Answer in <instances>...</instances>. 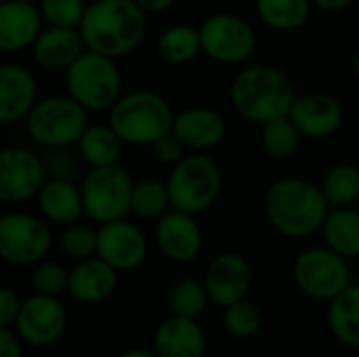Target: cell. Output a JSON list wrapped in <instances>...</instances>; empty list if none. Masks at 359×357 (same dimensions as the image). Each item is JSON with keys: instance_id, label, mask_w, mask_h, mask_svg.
<instances>
[{"instance_id": "obj_1", "label": "cell", "mask_w": 359, "mask_h": 357, "mask_svg": "<svg viewBox=\"0 0 359 357\" xmlns=\"http://www.w3.org/2000/svg\"><path fill=\"white\" fill-rule=\"evenodd\" d=\"M297 97L290 76L267 63L242 67L229 84V101L233 109L246 122L259 126L288 118Z\"/></svg>"}, {"instance_id": "obj_2", "label": "cell", "mask_w": 359, "mask_h": 357, "mask_svg": "<svg viewBox=\"0 0 359 357\" xmlns=\"http://www.w3.org/2000/svg\"><path fill=\"white\" fill-rule=\"evenodd\" d=\"M78 29L86 50L118 61L143 42L147 13L133 0H93Z\"/></svg>"}, {"instance_id": "obj_3", "label": "cell", "mask_w": 359, "mask_h": 357, "mask_svg": "<svg viewBox=\"0 0 359 357\" xmlns=\"http://www.w3.org/2000/svg\"><path fill=\"white\" fill-rule=\"evenodd\" d=\"M263 208L269 225L278 234L292 240L309 238L322 231V225L330 213L320 185L299 177L273 181L265 194Z\"/></svg>"}, {"instance_id": "obj_4", "label": "cell", "mask_w": 359, "mask_h": 357, "mask_svg": "<svg viewBox=\"0 0 359 357\" xmlns=\"http://www.w3.org/2000/svg\"><path fill=\"white\" fill-rule=\"evenodd\" d=\"M175 112L168 99L156 90L124 93L109 109L107 124L116 130L124 145H154L172 130Z\"/></svg>"}, {"instance_id": "obj_5", "label": "cell", "mask_w": 359, "mask_h": 357, "mask_svg": "<svg viewBox=\"0 0 359 357\" xmlns=\"http://www.w3.org/2000/svg\"><path fill=\"white\" fill-rule=\"evenodd\" d=\"M65 88L86 112H109L124 95L118 61L84 50L65 72Z\"/></svg>"}, {"instance_id": "obj_6", "label": "cell", "mask_w": 359, "mask_h": 357, "mask_svg": "<svg viewBox=\"0 0 359 357\" xmlns=\"http://www.w3.org/2000/svg\"><path fill=\"white\" fill-rule=\"evenodd\" d=\"M166 185L172 210L198 217L212 208L221 196V168L206 154H187L172 166Z\"/></svg>"}, {"instance_id": "obj_7", "label": "cell", "mask_w": 359, "mask_h": 357, "mask_svg": "<svg viewBox=\"0 0 359 357\" xmlns=\"http://www.w3.org/2000/svg\"><path fill=\"white\" fill-rule=\"evenodd\" d=\"M88 126V112L69 95L40 99L25 120L29 137L46 149H69L78 145Z\"/></svg>"}, {"instance_id": "obj_8", "label": "cell", "mask_w": 359, "mask_h": 357, "mask_svg": "<svg viewBox=\"0 0 359 357\" xmlns=\"http://www.w3.org/2000/svg\"><path fill=\"white\" fill-rule=\"evenodd\" d=\"M297 288L313 301H334L351 286L347 259L332 252L328 246H311L299 252L292 263Z\"/></svg>"}, {"instance_id": "obj_9", "label": "cell", "mask_w": 359, "mask_h": 357, "mask_svg": "<svg viewBox=\"0 0 359 357\" xmlns=\"http://www.w3.org/2000/svg\"><path fill=\"white\" fill-rule=\"evenodd\" d=\"M133 187L135 181L120 164L109 168H90L80 185L84 215L99 225L126 219L130 213Z\"/></svg>"}, {"instance_id": "obj_10", "label": "cell", "mask_w": 359, "mask_h": 357, "mask_svg": "<svg viewBox=\"0 0 359 357\" xmlns=\"http://www.w3.org/2000/svg\"><path fill=\"white\" fill-rule=\"evenodd\" d=\"M53 248L48 221L25 210L0 217V257L11 265H38Z\"/></svg>"}, {"instance_id": "obj_11", "label": "cell", "mask_w": 359, "mask_h": 357, "mask_svg": "<svg viewBox=\"0 0 359 357\" xmlns=\"http://www.w3.org/2000/svg\"><path fill=\"white\" fill-rule=\"evenodd\" d=\"M202 53L221 65H242L257 50V32L240 15L215 13L202 21Z\"/></svg>"}, {"instance_id": "obj_12", "label": "cell", "mask_w": 359, "mask_h": 357, "mask_svg": "<svg viewBox=\"0 0 359 357\" xmlns=\"http://www.w3.org/2000/svg\"><path fill=\"white\" fill-rule=\"evenodd\" d=\"M46 181L44 162L34 151L17 145L0 151V202L21 204L38 198Z\"/></svg>"}, {"instance_id": "obj_13", "label": "cell", "mask_w": 359, "mask_h": 357, "mask_svg": "<svg viewBox=\"0 0 359 357\" xmlns=\"http://www.w3.org/2000/svg\"><path fill=\"white\" fill-rule=\"evenodd\" d=\"M15 330L25 345L50 347L67 330V309L57 297L32 295L23 299Z\"/></svg>"}, {"instance_id": "obj_14", "label": "cell", "mask_w": 359, "mask_h": 357, "mask_svg": "<svg viewBox=\"0 0 359 357\" xmlns=\"http://www.w3.org/2000/svg\"><path fill=\"white\" fill-rule=\"evenodd\" d=\"M149 252V242L143 229L126 219L99 225L97 257L114 267L118 274L139 269Z\"/></svg>"}, {"instance_id": "obj_15", "label": "cell", "mask_w": 359, "mask_h": 357, "mask_svg": "<svg viewBox=\"0 0 359 357\" xmlns=\"http://www.w3.org/2000/svg\"><path fill=\"white\" fill-rule=\"evenodd\" d=\"M252 280V265L238 252H223L215 257L204 274V286L208 290L210 303L221 309L246 301Z\"/></svg>"}, {"instance_id": "obj_16", "label": "cell", "mask_w": 359, "mask_h": 357, "mask_svg": "<svg viewBox=\"0 0 359 357\" xmlns=\"http://www.w3.org/2000/svg\"><path fill=\"white\" fill-rule=\"evenodd\" d=\"M154 238L164 259L179 265L196 261L204 248V234L200 223L194 215L181 210H168L162 219H158Z\"/></svg>"}, {"instance_id": "obj_17", "label": "cell", "mask_w": 359, "mask_h": 357, "mask_svg": "<svg viewBox=\"0 0 359 357\" xmlns=\"http://www.w3.org/2000/svg\"><path fill=\"white\" fill-rule=\"evenodd\" d=\"M288 118L303 137L328 139L341 130L345 122V109L334 95L311 90L297 97Z\"/></svg>"}, {"instance_id": "obj_18", "label": "cell", "mask_w": 359, "mask_h": 357, "mask_svg": "<svg viewBox=\"0 0 359 357\" xmlns=\"http://www.w3.org/2000/svg\"><path fill=\"white\" fill-rule=\"evenodd\" d=\"M38 101L34 74L25 65L4 63L0 67V122L6 126L25 122Z\"/></svg>"}, {"instance_id": "obj_19", "label": "cell", "mask_w": 359, "mask_h": 357, "mask_svg": "<svg viewBox=\"0 0 359 357\" xmlns=\"http://www.w3.org/2000/svg\"><path fill=\"white\" fill-rule=\"evenodd\" d=\"M172 133L191 154H204L206 149L217 147L227 135L225 118L204 105H191L175 114Z\"/></svg>"}, {"instance_id": "obj_20", "label": "cell", "mask_w": 359, "mask_h": 357, "mask_svg": "<svg viewBox=\"0 0 359 357\" xmlns=\"http://www.w3.org/2000/svg\"><path fill=\"white\" fill-rule=\"evenodd\" d=\"M42 23L38 4L29 0L0 2V50L11 55L32 48L44 32Z\"/></svg>"}, {"instance_id": "obj_21", "label": "cell", "mask_w": 359, "mask_h": 357, "mask_svg": "<svg viewBox=\"0 0 359 357\" xmlns=\"http://www.w3.org/2000/svg\"><path fill=\"white\" fill-rule=\"evenodd\" d=\"M151 349L158 357H204L206 335L198 320L168 316L158 324Z\"/></svg>"}, {"instance_id": "obj_22", "label": "cell", "mask_w": 359, "mask_h": 357, "mask_svg": "<svg viewBox=\"0 0 359 357\" xmlns=\"http://www.w3.org/2000/svg\"><path fill=\"white\" fill-rule=\"evenodd\" d=\"M118 288V271L99 257L80 261L69 271V297L82 305L107 301Z\"/></svg>"}, {"instance_id": "obj_23", "label": "cell", "mask_w": 359, "mask_h": 357, "mask_svg": "<svg viewBox=\"0 0 359 357\" xmlns=\"http://www.w3.org/2000/svg\"><path fill=\"white\" fill-rule=\"evenodd\" d=\"M86 50L80 29L65 27H44L32 46L34 61L48 72H67L78 57Z\"/></svg>"}, {"instance_id": "obj_24", "label": "cell", "mask_w": 359, "mask_h": 357, "mask_svg": "<svg viewBox=\"0 0 359 357\" xmlns=\"http://www.w3.org/2000/svg\"><path fill=\"white\" fill-rule=\"evenodd\" d=\"M38 208L44 221L57 225H74L84 215L82 189L69 181H46L38 194Z\"/></svg>"}, {"instance_id": "obj_25", "label": "cell", "mask_w": 359, "mask_h": 357, "mask_svg": "<svg viewBox=\"0 0 359 357\" xmlns=\"http://www.w3.org/2000/svg\"><path fill=\"white\" fill-rule=\"evenodd\" d=\"M324 246L343 259H359V210L353 206L330 208L322 225Z\"/></svg>"}, {"instance_id": "obj_26", "label": "cell", "mask_w": 359, "mask_h": 357, "mask_svg": "<svg viewBox=\"0 0 359 357\" xmlns=\"http://www.w3.org/2000/svg\"><path fill=\"white\" fill-rule=\"evenodd\" d=\"M122 145V139L109 124H90L76 147L88 168H109L118 166Z\"/></svg>"}, {"instance_id": "obj_27", "label": "cell", "mask_w": 359, "mask_h": 357, "mask_svg": "<svg viewBox=\"0 0 359 357\" xmlns=\"http://www.w3.org/2000/svg\"><path fill=\"white\" fill-rule=\"evenodd\" d=\"M328 328L345 347L359 349V284H351L328 305Z\"/></svg>"}, {"instance_id": "obj_28", "label": "cell", "mask_w": 359, "mask_h": 357, "mask_svg": "<svg viewBox=\"0 0 359 357\" xmlns=\"http://www.w3.org/2000/svg\"><path fill=\"white\" fill-rule=\"evenodd\" d=\"M158 57L170 65H185L202 53L200 27L189 23H175L166 27L156 42Z\"/></svg>"}, {"instance_id": "obj_29", "label": "cell", "mask_w": 359, "mask_h": 357, "mask_svg": "<svg viewBox=\"0 0 359 357\" xmlns=\"http://www.w3.org/2000/svg\"><path fill=\"white\" fill-rule=\"evenodd\" d=\"M311 0H255L257 17L273 32H297L311 15Z\"/></svg>"}, {"instance_id": "obj_30", "label": "cell", "mask_w": 359, "mask_h": 357, "mask_svg": "<svg viewBox=\"0 0 359 357\" xmlns=\"http://www.w3.org/2000/svg\"><path fill=\"white\" fill-rule=\"evenodd\" d=\"M330 208H347L359 200V168L355 164L341 162L326 170L320 185Z\"/></svg>"}, {"instance_id": "obj_31", "label": "cell", "mask_w": 359, "mask_h": 357, "mask_svg": "<svg viewBox=\"0 0 359 357\" xmlns=\"http://www.w3.org/2000/svg\"><path fill=\"white\" fill-rule=\"evenodd\" d=\"M170 206V194L166 181L160 179H141L135 181L133 187V200H130V213L141 219H162Z\"/></svg>"}, {"instance_id": "obj_32", "label": "cell", "mask_w": 359, "mask_h": 357, "mask_svg": "<svg viewBox=\"0 0 359 357\" xmlns=\"http://www.w3.org/2000/svg\"><path fill=\"white\" fill-rule=\"evenodd\" d=\"M208 305H210V297H208L204 282L194 280V278L179 280L168 292V309H170V316H177V318L198 320L200 316H204Z\"/></svg>"}, {"instance_id": "obj_33", "label": "cell", "mask_w": 359, "mask_h": 357, "mask_svg": "<svg viewBox=\"0 0 359 357\" xmlns=\"http://www.w3.org/2000/svg\"><path fill=\"white\" fill-rule=\"evenodd\" d=\"M303 135L292 124L290 118L273 120L265 126H261V145L267 156L276 160H288L292 158L301 147Z\"/></svg>"}, {"instance_id": "obj_34", "label": "cell", "mask_w": 359, "mask_h": 357, "mask_svg": "<svg viewBox=\"0 0 359 357\" xmlns=\"http://www.w3.org/2000/svg\"><path fill=\"white\" fill-rule=\"evenodd\" d=\"M223 326L233 339H252L261 332L263 314L252 301H240L223 309Z\"/></svg>"}, {"instance_id": "obj_35", "label": "cell", "mask_w": 359, "mask_h": 357, "mask_svg": "<svg viewBox=\"0 0 359 357\" xmlns=\"http://www.w3.org/2000/svg\"><path fill=\"white\" fill-rule=\"evenodd\" d=\"M84 0H38V8L42 13V19L48 27H65V29H78L84 13H86Z\"/></svg>"}, {"instance_id": "obj_36", "label": "cell", "mask_w": 359, "mask_h": 357, "mask_svg": "<svg viewBox=\"0 0 359 357\" xmlns=\"http://www.w3.org/2000/svg\"><path fill=\"white\" fill-rule=\"evenodd\" d=\"M69 271L65 265L57 261H42L34 265V271L29 276L34 295H44V297H57L67 292L69 288Z\"/></svg>"}, {"instance_id": "obj_37", "label": "cell", "mask_w": 359, "mask_h": 357, "mask_svg": "<svg viewBox=\"0 0 359 357\" xmlns=\"http://www.w3.org/2000/svg\"><path fill=\"white\" fill-rule=\"evenodd\" d=\"M59 248L63 255L76 259L78 263L93 259L97 257V231L82 223L67 225L59 236Z\"/></svg>"}, {"instance_id": "obj_38", "label": "cell", "mask_w": 359, "mask_h": 357, "mask_svg": "<svg viewBox=\"0 0 359 357\" xmlns=\"http://www.w3.org/2000/svg\"><path fill=\"white\" fill-rule=\"evenodd\" d=\"M42 162H44L46 179L69 181V183H74L80 177V170L84 164L80 156H74L67 149H48L46 156L42 158Z\"/></svg>"}, {"instance_id": "obj_39", "label": "cell", "mask_w": 359, "mask_h": 357, "mask_svg": "<svg viewBox=\"0 0 359 357\" xmlns=\"http://www.w3.org/2000/svg\"><path fill=\"white\" fill-rule=\"evenodd\" d=\"M151 151H154V156H156L158 162L170 164V166H177L187 156V147L179 141V137L172 130L168 135H164L162 139H158L151 145Z\"/></svg>"}, {"instance_id": "obj_40", "label": "cell", "mask_w": 359, "mask_h": 357, "mask_svg": "<svg viewBox=\"0 0 359 357\" xmlns=\"http://www.w3.org/2000/svg\"><path fill=\"white\" fill-rule=\"evenodd\" d=\"M21 297L11 290V288H2L0 292V328H15L17 318L21 314Z\"/></svg>"}, {"instance_id": "obj_41", "label": "cell", "mask_w": 359, "mask_h": 357, "mask_svg": "<svg viewBox=\"0 0 359 357\" xmlns=\"http://www.w3.org/2000/svg\"><path fill=\"white\" fill-rule=\"evenodd\" d=\"M0 357H23V341L15 328H0Z\"/></svg>"}, {"instance_id": "obj_42", "label": "cell", "mask_w": 359, "mask_h": 357, "mask_svg": "<svg viewBox=\"0 0 359 357\" xmlns=\"http://www.w3.org/2000/svg\"><path fill=\"white\" fill-rule=\"evenodd\" d=\"M137 6H141L147 15H158V13H164L168 11L177 0H133Z\"/></svg>"}, {"instance_id": "obj_43", "label": "cell", "mask_w": 359, "mask_h": 357, "mask_svg": "<svg viewBox=\"0 0 359 357\" xmlns=\"http://www.w3.org/2000/svg\"><path fill=\"white\" fill-rule=\"evenodd\" d=\"M311 2H313V6H318L324 13H341L349 4H353V0H311Z\"/></svg>"}, {"instance_id": "obj_44", "label": "cell", "mask_w": 359, "mask_h": 357, "mask_svg": "<svg viewBox=\"0 0 359 357\" xmlns=\"http://www.w3.org/2000/svg\"><path fill=\"white\" fill-rule=\"evenodd\" d=\"M120 357H158L154 353V349H145V347H135V349H128L124 351Z\"/></svg>"}, {"instance_id": "obj_45", "label": "cell", "mask_w": 359, "mask_h": 357, "mask_svg": "<svg viewBox=\"0 0 359 357\" xmlns=\"http://www.w3.org/2000/svg\"><path fill=\"white\" fill-rule=\"evenodd\" d=\"M353 69H355V76H358L359 80V50L358 55H355V61H353Z\"/></svg>"}, {"instance_id": "obj_46", "label": "cell", "mask_w": 359, "mask_h": 357, "mask_svg": "<svg viewBox=\"0 0 359 357\" xmlns=\"http://www.w3.org/2000/svg\"><path fill=\"white\" fill-rule=\"evenodd\" d=\"M0 2H6V0H0Z\"/></svg>"}]
</instances>
